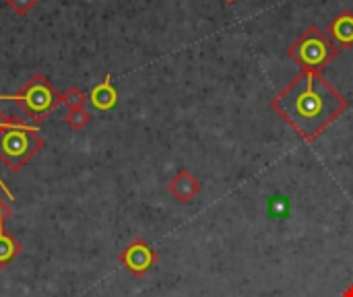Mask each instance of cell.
<instances>
[{
  "label": "cell",
  "instance_id": "8",
  "mask_svg": "<svg viewBox=\"0 0 353 297\" xmlns=\"http://www.w3.org/2000/svg\"><path fill=\"white\" fill-rule=\"evenodd\" d=\"M87 97H89V103H91L95 110H99V112H110V110H114L116 103H118V91H116V87L112 85V74H105V79H103L99 85H95Z\"/></svg>",
  "mask_w": 353,
  "mask_h": 297
},
{
  "label": "cell",
  "instance_id": "15",
  "mask_svg": "<svg viewBox=\"0 0 353 297\" xmlns=\"http://www.w3.org/2000/svg\"><path fill=\"white\" fill-rule=\"evenodd\" d=\"M0 190H2L4 194H6V198H12V194H10V190H8V188L4 186V182H2V180H0Z\"/></svg>",
  "mask_w": 353,
  "mask_h": 297
},
{
  "label": "cell",
  "instance_id": "6",
  "mask_svg": "<svg viewBox=\"0 0 353 297\" xmlns=\"http://www.w3.org/2000/svg\"><path fill=\"white\" fill-rule=\"evenodd\" d=\"M168 192L182 205L192 203L199 192H201V182L194 174H190L188 170H180L170 182H168Z\"/></svg>",
  "mask_w": 353,
  "mask_h": 297
},
{
  "label": "cell",
  "instance_id": "2",
  "mask_svg": "<svg viewBox=\"0 0 353 297\" xmlns=\"http://www.w3.org/2000/svg\"><path fill=\"white\" fill-rule=\"evenodd\" d=\"M43 145L46 141L37 134V126H29L19 118L0 128V161L10 172H21Z\"/></svg>",
  "mask_w": 353,
  "mask_h": 297
},
{
  "label": "cell",
  "instance_id": "5",
  "mask_svg": "<svg viewBox=\"0 0 353 297\" xmlns=\"http://www.w3.org/2000/svg\"><path fill=\"white\" fill-rule=\"evenodd\" d=\"M118 260L132 277H143L157 265V252L143 238H137L124 248Z\"/></svg>",
  "mask_w": 353,
  "mask_h": 297
},
{
  "label": "cell",
  "instance_id": "3",
  "mask_svg": "<svg viewBox=\"0 0 353 297\" xmlns=\"http://www.w3.org/2000/svg\"><path fill=\"white\" fill-rule=\"evenodd\" d=\"M341 48L325 33L321 27L310 25L290 48L288 56L306 72H316L321 74L337 56Z\"/></svg>",
  "mask_w": 353,
  "mask_h": 297
},
{
  "label": "cell",
  "instance_id": "9",
  "mask_svg": "<svg viewBox=\"0 0 353 297\" xmlns=\"http://www.w3.org/2000/svg\"><path fill=\"white\" fill-rule=\"evenodd\" d=\"M21 252H23V244L12 234L0 232V269H6Z\"/></svg>",
  "mask_w": 353,
  "mask_h": 297
},
{
  "label": "cell",
  "instance_id": "16",
  "mask_svg": "<svg viewBox=\"0 0 353 297\" xmlns=\"http://www.w3.org/2000/svg\"><path fill=\"white\" fill-rule=\"evenodd\" d=\"M341 297H353V283L347 287V289H345V291H343V296Z\"/></svg>",
  "mask_w": 353,
  "mask_h": 297
},
{
  "label": "cell",
  "instance_id": "1",
  "mask_svg": "<svg viewBox=\"0 0 353 297\" xmlns=\"http://www.w3.org/2000/svg\"><path fill=\"white\" fill-rule=\"evenodd\" d=\"M271 107L298 132V136L312 143L350 107V99L323 74L302 70L271 99Z\"/></svg>",
  "mask_w": 353,
  "mask_h": 297
},
{
  "label": "cell",
  "instance_id": "10",
  "mask_svg": "<svg viewBox=\"0 0 353 297\" xmlns=\"http://www.w3.org/2000/svg\"><path fill=\"white\" fill-rule=\"evenodd\" d=\"M91 120H93V116L85 107H81V110H68V114H66V124L72 130H77V132L85 130L91 124Z\"/></svg>",
  "mask_w": 353,
  "mask_h": 297
},
{
  "label": "cell",
  "instance_id": "11",
  "mask_svg": "<svg viewBox=\"0 0 353 297\" xmlns=\"http://www.w3.org/2000/svg\"><path fill=\"white\" fill-rule=\"evenodd\" d=\"M85 101H89V97L79 89V87H68L62 95V103L68 110H81L85 105Z\"/></svg>",
  "mask_w": 353,
  "mask_h": 297
},
{
  "label": "cell",
  "instance_id": "4",
  "mask_svg": "<svg viewBox=\"0 0 353 297\" xmlns=\"http://www.w3.org/2000/svg\"><path fill=\"white\" fill-rule=\"evenodd\" d=\"M0 99L14 101L17 105H21L23 112L33 122V126H39L46 120V116L62 103V95L54 89V85L48 81V76H43L39 72L33 74L23 85L21 91H17L12 95H0Z\"/></svg>",
  "mask_w": 353,
  "mask_h": 297
},
{
  "label": "cell",
  "instance_id": "7",
  "mask_svg": "<svg viewBox=\"0 0 353 297\" xmlns=\"http://www.w3.org/2000/svg\"><path fill=\"white\" fill-rule=\"evenodd\" d=\"M327 35L343 50L353 45V10H341L327 27Z\"/></svg>",
  "mask_w": 353,
  "mask_h": 297
},
{
  "label": "cell",
  "instance_id": "17",
  "mask_svg": "<svg viewBox=\"0 0 353 297\" xmlns=\"http://www.w3.org/2000/svg\"><path fill=\"white\" fill-rule=\"evenodd\" d=\"M225 4H234V2H238V0H223Z\"/></svg>",
  "mask_w": 353,
  "mask_h": 297
},
{
  "label": "cell",
  "instance_id": "12",
  "mask_svg": "<svg viewBox=\"0 0 353 297\" xmlns=\"http://www.w3.org/2000/svg\"><path fill=\"white\" fill-rule=\"evenodd\" d=\"M4 2H6V6H8L14 14L25 17L31 8H35V6H37V2H39V0H4Z\"/></svg>",
  "mask_w": 353,
  "mask_h": 297
},
{
  "label": "cell",
  "instance_id": "13",
  "mask_svg": "<svg viewBox=\"0 0 353 297\" xmlns=\"http://www.w3.org/2000/svg\"><path fill=\"white\" fill-rule=\"evenodd\" d=\"M10 215H12V211L8 207V203L2 198V190H0V232H4V223L10 219Z\"/></svg>",
  "mask_w": 353,
  "mask_h": 297
},
{
  "label": "cell",
  "instance_id": "14",
  "mask_svg": "<svg viewBox=\"0 0 353 297\" xmlns=\"http://www.w3.org/2000/svg\"><path fill=\"white\" fill-rule=\"evenodd\" d=\"M12 120H14V116H6V114L0 112V128H2V126H8Z\"/></svg>",
  "mask_w": 353,
  "mask_h": 297
}]
</instances>
